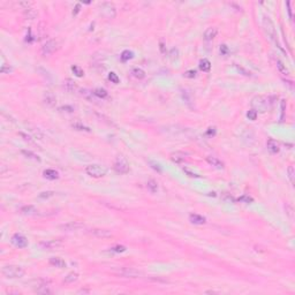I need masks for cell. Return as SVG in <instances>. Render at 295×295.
I'll list each match as a JSON object with an SVG mask.
<instances>
[{
    "label": "cell",
    "instance_id": "7402d4cb",
    "mask_svg": "<svg viewBox=\"0 0 295 295\" xmlns=\"http://www.w3.org/2000/svg\"><path fill=\"white\" fill-rule=\"evenodd\" d=\"M185 158H186V155L185 153H182V152H174V153L171 155L172 162H174V163H177V164L182 163V162L185 160Z\"/></svg>",
    "mask_w": 295,
    "mask_h": 295
},
{
    "label": "cell",
    "instance_id": "9c48e42d",
    "mask_svg": "<svg viewBox=\"0 0 295 295\" xmlns=\"http://www.w3.org/2000/svg\"><path fill=\"white\" fill-rule=\"evenodd\" d=\"M11 241L12 243L15 247H17V248H26V247L28 246V240H27V238L24 235L19 234V233L13 235Z\"/></svg>",
    "mask_w": 295,
    "mask_h": 295
},
{
    "label": "cell",
    "instance_id": "7a4b0ae2",
    "mask_svg": "<svg viewBox=\"0 0 295 295\" xmlns=\"http://www.w3.org/2000/svg\"><path fill=\"white\" fill-rule=\"evenodd\" d=\"M1 273L8 279H16V278H22L26 272L19 265H6L1 269Z\"/></svg>",
    "mask_w": 295,
    "mask_h": 295
},
{
    "label": "cell",
    "instance_id": "7dc6e473",
    "mask_svg": "<svg viewBox=\"0 0 295 295\" xmlns=\"http://www.w3.org/2000/svg\"><path fill=\"white\" fill-rule=\"evenodd\" d=\"M239 201H241V202H246V203H251V202H253V198L249 196H247V195H244V196L240 197Z\"/></svg>",
    "mask_w": 295,
    "mask_h": 295
},
{
    "label": "cell",
    "instance_id": "60d3db41",
    "mask_svg": "<svg viewBox=\"0 0 295 295\" xmlns=\"http://www.w3.org/2000/svg\"><path fill=\"white\" fill-rule=\"evenodd\" d=\"M30 132H31V133H34L35 137H37L38 140H42L43 136H44V135H43L42 133H41V130H39L38 128H37V130H36V128H31V129H30Z\"/></svg>",
    "mask_w": 295,
    "mask_h": 295
},
{
    "label": "cell",
    "instance_id": "8d00e7d4",
    "mask_svg": "<svg viewBox=\"0 0 295 295\" xmlns=\"http://www.w3.org/2000/svg\"><path fill=\"white\" fill-rule=\"evenodd\" d=\"M109 80H110L111 82H112V83H114V84H118L119 82H120L119 76H118L114 72H111L110 74H109Z\"/></svg>",
    "mask_w": 295,
    "mask_h": 295
},
{
    "label": "cell",
    "instance_id": "d590c367",
    "mask_svg": "<svg viewBox=\"0 0 295 295\" xmlns=\"http://www.w3.org/2000/svg\"><path fill=\"white\" fill-rule=\"evenodd\" d=\"M287 173H288V179L291 183H294V177H295V171H294V166H289L287 168Z\"/></svg>",
    "mask_w": 295,
    "mask_h": 295
},
{
    "label": "cell",
    "instance_id": "7bdbcfd3",
    "mask_svg": "<svg viewBox=\"0 0 295 295\" xmlns=\"http://www.w3.org/2000/svg\"><path fill=\"white\" fill-rule=\"evenodd\" d=\"M0 72L2 73V74H9V73L13 72V68H12L11 66H6V65H4V66L1 67V69H0Z\"/></svg>",
    "mask_w": 295,
    "mask_h": 295
},
{
    "label": "cell",
    "instance_id": "9a60e30c",
    "mask_svg": "<svg viewBox=\"0 0 295 295\" xmlns=\"http://www.w3.org/2000/svg\"><path fill=\"white\" fill-rule=\"evenodd\" d=\"M64 89L67 91V92L73 94V92H75V91L77 90V84H76L73 80L67 79L64 81Z\"/></svg>",
    "mask_w": 295,
    "mask_h": 295
},
{
    "label": "cell",
    "instance_id": "4316f807",
    "mask_svg": "<svg viewBox=\"0 0 295 295\" xmlns=\"http://www.w3.org/2000/svg\"><path fill=\"white\" fill-rule=\"evenodd\" d=\"M277 68H278V70H279L283 75H289V70H288V68L286 67V65H284L283 62L280 60H277Z\"/></svg>",
    "mask_w": 295,
    "mask_h": 295
},
{
    "label": "cell",
    "instance_id": "7c38bea8",
    "mask_svg": "<svg viewBox=\"0 0 295 295\" xmlns=\"http://www.w3.org/2000/svg\"><path fill=\"white\" fill-rule=\"evenodd\" d=\"M57 45L58 44L54 39H50V41H47L42 47L43 54H44V56H49V54L53 53L56 50H57Z\"/></svg>",
    "mask_w": 295,
    "mask_h": 295
},
{
    "label": "cell",
    "instance_id": "74e56055",
    "mask_svg": "<svg viewBox=\"0 0 295 295\" xmlns=\"http://www.w3.org/2000/svg\"><path fill=\"white\" fill-rule=\"evenodd\" d=\"M54 195V191H43L38 195V198H42V200H45V198H50Z\"/></svg>",
    "mask_w": 295,
    "mask_h": 295
},
{
    "label": "cell",
    "instance_id": "f907efd6",
    "mask_svg": "<svg viewBox=\"0 0 295 295\" xmlns=\"http://www.w3.org/2000/svg\"><path fill=\"white\" fill-rule=\"evenodd\" d=\"M220 52H221V54H226V53L228 52L227 46L226 45H221V47H220Z\"/></svg>",
    "mask_w": 295,
    "mask_h": 295
},
{
    "label": "cell",
    "instance_id": "5bb4252c",
    "mask_svg": "<svg viewBox=\"0 0 295 295\" xmlns=\"http://www.w3.org/2000/svg\"><path fill=\"white\" fill-rule=\"evenodd\" d=\"M266 148H268V150H269L272 155H276V153H278V152L280 151L279 143H278L277 141L272 140V138H270V140L266 142Z\"/></svg>",
    "mask_w": 295,
    "mask_h": 295
},
{
    "label": "cell",
    "instance_id": "bcb514c9",
    "mask_svg": "<svg viewBox=\"0 0 295 295\" xmlns=\"http://www.w3.org/2000/svg\"><path fill=\"white\" fill-rule=\"evenodd\" d=\"M285 107H286V102H285V100H281V115H280V121H283V119H284Z\"/></svg>",
    "mask_w": 295,
    "mask_h": 295
},
{
    "label": "cell",
    "instance_id": "8fae6325",
    "mask_svg": "<svg viewBox=\"0 0 295 295\" xmlns=\"http://www.w3.org/2000/svg\"><path fill=\"white\" fill-rule=\"evenodd\" d=\"M90 234L96 236L98 239H109L112 238V233L109 230H104V228H94L90 231Z\"/></svg>",
    "mask_w": 295,
    "mask_h": 295
},
{
    "label": "cell",
    "instance_id": "3957f363",
    "mask_svg": "<svg viewBox=\"0 0 295 295\" xmlns=\"http://www.w3.org/2000/svg\"><path fill=\"white\" fill-rule=\"evenodd\" d=\"M85 173L91 178H103L107 173V168L98 164H92L85 167Z\"/></svg>",
    "mask_w": 295,
    "mask_h": 295
},
{
    "label": "cell",
    "instance_id": "cb8c5ba5",
    "mask_svg": "<svg viewBox=\"0 0 295 295\" xmlns=\"http://www.w3.org/2000/svg\"><path fill=\"white\" fill-rule=\"evenodd\" d=\"M77 279H79V273L70 272V273H68L67 276L65 277L64 281H65V283H67V284H73V283L77 281Z\"/></svg>",
    "mask_w": 295,
    "mask_h": 295
},
{
    "label": "cell",
    "instance_id": "603a6c76",
    "mask_svg": "<svg viewBox=\"0 0 295 295\" xmlns=\"http://www.w3.org/2000/svg\"><path fill=\"white\" fill-rule=\"evenodd\" d=\"M36 208L34 205H24L21 208V213L23 215H27V216H31V215H35L36 213Z\"/></svg>",
    "mask_w": 295,
    "mask_h": 295
},
{
    "label": "cell",
    "instance_id": "ba28073f",
    "mask_svg": "<svg viewBox=\"0 0 295 295\" xmlns=\"http://www.w3.org/2000/svg\"><path fill=\"white\" fill-rule=\"evenodd\" d=\"M84 228V224L80 221H69V223L60 225V230L65 232H76Z\"/></svg>",
    "mask_w": 295,
    "mask_h": 295
},
{
    "label": "cell",
    "instance_id": "8992f818",
    "mask_svg": "<svg viewBox=\"0 0 295 295\" xmlns=\"http://www.w3.org/2000/svg\"><path fill=\"white\" fill-rule=\"evenodd\" d=\"M114 170L115 172L120 174H126L129 172V164L128 162L126 160V158L123 156H118L115 162H114Z\"/></svg>",
    "mask_w": 295,
    "mask_h": 295
},
{
    "label": "cell",
    "instance_id": "f5cc1de1",
    "mask_svg": "<svg viewBox=\"0 0 295 295\" xmlns=\"http://www.w3.org/2000/svg\"><path fill=\"white\" fill-rule=\"evenodd\" d=\"M80 7H81V5L80 4H77L76 5V7H75V11H73V15L75 16V15H77V13L80 12Z\"/></svg>",
    "mask_w": 295,
    "mask_h": 295
},
{
    "label": "cell",
    "instance_id": "11a10c76",
    "mask_svg": "<svg viewBox=\"0 0 295 295\" xmlns=\"http://www.w3.org/2000/svg\"><path fill=\"white\" fill-rule=\"evenodd\" d=\"M205 293H206V294H215L216 292H215V291H206Z\"/></svg>",
    "mask_w": 295,
    "mask_h": 295
},
{
    "label": "cell",
    "instance_id": "836d02e7",
    "mask_svg": "<svg viewBox=\"0 0 295 295\" xmlns=\"http://www.w3.org/2000/svg\"><path fill=\"white\" fill-rule=\"evenodd\" d=\"M257 115L258 113L255 110H253V109L247 112V118H248L249 120H251V121H255V120L257 119Z\"/></svg>",
    "mask_w": 295,
    "mask_h": 295
},
{
    "label": "cell",
    "instance_id": "9f6ffc18",
    "mask_svg": "<svg viewBox=\"0 0 295 295\" xmlns=\"http://www.w3.org/2000/svg\"><path fill=\"white\" fill-rule=\"evenodd\" d=\"M79 293H89V291H88V289H81Z\"/></svg>",
    "mask_w": 295,
    "mask_h": 295
},
{
    "label": "cell",
    "instance_id": "ac0fdd59",
    "mask_svg": "<svg viewBox=\"0 0 295 295\" xmlns=\"http://www.w3.org/2000/svg\"><path fill=\"white\" fill-rule=\"evenodd\" d=\"M217 34H218L217 28H215V27H211V28H208V29L205 30L204 38L206 39V41H212V39H213V38L217 36Z\"/></svg>",
    "mask_w": 295,
    "mask_h": 295
},
{
    "label": "cell",
    "instance_id": "ab89813d",
    "mask_svg": "<svg viewBox=\"0 0 295 295\" xmlns=\"http://www.w3.org/2000/svg\"><path fill=\"white\" fill-rule=\"evenodd\" d=\"M19 135L21 137H22L23 140L26 141V142H28V143H30V144H35V142H34V140L31 138L30 136H28L27 134H24V133H19Z\"/></svg>",
    "mask_w": 295,
    "mask_h": 295
},
{
    "label": "cell",
    "instance_id": "52a82bcc",
    "mask_svg": "<svg viewBox=\"0 0 295 295\" xmlns=\"http://www.w3.org/2000/svg\"><path fill=\"white\" fill-rule=\"evenodd\" d=\"M119 273L125 278H141L144 276V273L142 271L134 268H123L119 271Z\"/></svg>",
    "mask_w": 295,
    "mask_h": 295
},
{
    "label": "cell",
    "instance_id": "f546056e",
    "mask_svg": "<svg viewBox=\"0 0 295 295\" xmlns=\"http://www.w3.org/2000/svg\"><path fill=\"white\" fill-rule=\"evenodd\" d=\"M147 187L151 193H156V191L158 190V183H157L155 180H149L147 183Z\"/></svg>",
    "mask_w": 295,
    "mask_h": 295
},
{
    "label": "cell",
    "instance_id": "277c9868",
    "mask_svg": "<svg viewBox=\"0 0 295 295\" xmlns=\"http://www.w3.org/2000/svg\"><path fill=\"white\" fill-rule=\"evenodd\" d=\"M263 28H264L266 36H268V37H269L271 41H273V42L277 44L276 27H274L273 22L271 21V19H270V17H268V16H264V19H263Z\"/></svg>",
    "mask_w": 295,
    "mask_h": 295
},
{
    "label": "cell",
    "instance_id": "f1b7e54d",
    "mask_svg": "<svg viewBox=\"0 0 295 295\" xmlns=\"http://www.w3.org/2000/svg\"><path fill=\"white\" fill-rule=\"evenodd\" d=\"M94 95L98 98H105V97H107V91L105 89H102V88H97V89L94 90Z\"/></svg>",
    "mask_w": 295,
    "mask_h": 295
},
{
    "label": "cell",
    "instance_id": "83f0119b",
    "mask_svg": "<svg viewBox=\"0 0 295 295\" xmlns=\"http://www.w3.org/2000/svg\"><path fill=\"white\" fill-rule=\"evenodd\" d=\"M132 74L135 79H138V80H142L145 77V72H144L142 68H134L132 70Z\"/></svg>",
    "mask_w": 295,
    "mask_h": 295
},
{
    "label": "cell",
    "instance_id": "4fadbf2b",
    "mask_svg": "<svg viewBox=\"0 0 295 295\" xmlns=\"http://www.w3.org/2000/svg\"><path fill=\"white\" fill-rule=\"evenodd\" d=\"M43 98H44V103H45L47 106H50V107H53V106L56 105V103H57L56 96H54V94L51 92V91H45Z\"/></svg>",
    "mask_w": 295,
    "mask_h": 295
},
{
    "label": "cell",
    "instance_id": "4dcf8cb0",
    "mask_svg": "<svg viewBox=\"0 0 295 295\" xmlns=\"http://www.w3.org/2000/svg\"><path fill=\"white\" fill-rule=\"evenodd\" d=\"M73 128L76 129V130H81V132H88L90 133V128L89 127H85V126H83L81 122H75V123H73Z\"/></svg>",
    "mask_w": 295,
    "mask_h": 295
},
{
    "label": "cell",
    "instance_id": "b9f144b4",
    "mask_svg": "<svg viewBox=\"0 0 295 295\" xmlns=\"http://www.w3.org/2000/svg\"><path fill=\"white\" fill-rule=\"evenodd\" d=\"M183 171H185L186 174H188L189 177H191V178H200V175L197 173H195V172H193V171H190L189 168H187V167H183Z\"/></svg>",
    "mask_w": 295,
    "mask_h": 295
},
{
    "label": "cell",
    "instance_id": "6da1fadb",
    "mask_svg": "<svg viewBox=\"0 0 295 295\" xmlns=\"http://www.w3.org/2000/svg\"><path fill=\"white\" fill-rule=\"evenodd\" d=\"M251 107L253 110H255L256 112H259V113H265L268 109H269V104H270V99L265 96H255L253 99H251Z\"/></svg>",
    "mask_w": 295,
    "mask_h": 295
},
{
    "label": "cell",
    "instance_id": "816d5d0a",
    "mask_svg": "<svg viewBox=\"0 0 295 295\" xmlns=\"http://www.w3.org/2000/svg\"><path fill=\"white\" fill-rule=\"evenodd\" d=\"M286 5H287V7H288V14H289V17H291V20H292L293 19V14H292V9H291V2L287 1Z\"/></svg>",
    "mask_w": 295,
    "mask_h": 295
},
{
    "label": "cell",
    "instance_id": "c3c4849f",
    "mask_svg": "<svg viewBox=\"0 0 295 295\" xmlns=\"http://www.w3.org/2000/svg\"><path fill=\"white\" fill-rule=\"evenodd\" d=\"M60 110H65L66 112H68V113H72V112H74V109H73L72 106H62V107H60Z\"/></svg>",
    "mask_w": 295,
    "mask_h": 295
},
{
    "label": "cell",
    "instance_id": "f6af8a7d",
    "mask_svg": "<svg viewBox=\"0 0 295 295\" xmlns=\"http://www.w3.org/2000/svg\"><path fill=\"white\" fill-rule=\"evenodd\" d=\"M149 164H150V165H151V167H152V168H153V170L158 171L159 173H160V172H162V171H163V170H162V167H160V165H159V164H157V163H153V162H149Z\"/></svg>",
    "mask_w": 295,
    "mask_h": 295
},
{
    "label": "cell",
    "instance_id": "d6986e66",
    "mask_svg": "<svg viewBox=\"0 0 295 295\" xmlns=\"http://www.w3.org/2000/svg\"><path fill=\"white\" fill-rule=\"evenodd\" d=\"M189 219L190 221L193 224H195V225H203V224L205 223L204 217L201 216V215H196V213H191L189 216Z\"/></svg>",
    "mask_w": 295,
    "mask_h": 295
},
{
    "label": "cell",
    "instance_id": "2e32d148",
    "mask_svg": "<svg viewBox=\"0 0 295 295\" xmlns=\"http://www.w3.org/2000/svg\"><path fill=\"white\" fill-rule=\"evenodd\" d=\"M206 162H208L211 166L215 167V168H218V170H223L224 168V163L221 162V160H219L217 157L209 156V157H206Z\"/></svg>",
    "mask_w": 295,
    "mask_h": 295
},
{
    "label": "cell",
    "instance_id": "44dd1931",
    "mask_svg": "<svg viewBox=\"0 0 295 295\" xmlns=\"http://www.w3.org/2000/svg\"><path fill=\"white\" fill-rule=\"evenodd\" d=\"M44 178L47 179V180H56V179L59 178V173H58L56 170H45L44 171Z\"/></svg>",
    "mask_w": 295,
    "mask_h": 295
},
{
    "label": "cell",
    "instance_id": "1f68e13d",
    "mask_svg": "<svg viewBox=\"0 0 295 295\" xmlns=\"http://www.w3.org/2000/svg\"><path fill=\"white\" fill-rule=\"evenodd\" d=\"M133 57H134V53H133L132 51H129V50H126V51H123V52L121 53L122 61H128L129 59H132Z\"/></svg>",
    "mask_w": 295,
    "mask_h": 295
},
{
    "label": "cell",
    "instance_id": "e575fe53",
    "mask_svg": "<svg viewBox=\"0 0 295 295\" xmlns=\"http://www.w3.org/2000/svg\"><path fill=\"white\" fill-rule=\"evenodd\" d=\"M72 70L73 73L75 74L77 77H82V76L84 75V72L82 70V69L80 68L79 66H76V65H74V66H72Z\"/></svg>",
    "mask_w": 295,
    "mask_h": 295
},
{
    "label": "cell",
    "instance_id": "484cf974",
    "mask_svg": "<svg viewBox=\"0 0 295 295\" xmlns=\"http://www.w3.org/2000/svg\"><path fill=\"white\" fill-rule=\"evenodd\" d=\"M22 155L26 156L27 158L29 159H32V160H36V162H41V158L38 157L36 153H34L32 151H30V150H22Z\"/></svg>",
    "mask_w": 295,
    "mask_h": 295
},
{
    "label": "cell",
    "instance_id": "30bf717a",
    "mask_svg": "<svg viewBox=\"0 0 295 295\" xmlns=\"http://www.w3.org/2000/svg\"><path fill=\"white\" fill-rule=\"evenodd\" d=\"M60 246H62L61 240H47V241H43L39 243V247L45 250H53Z\"/></svg>",
    "mask_w": 295,
    "mask_h": 295
},
{
    "label": "cell",
    "instance_id": "ffe728a7",
    "mask_svg": "<svg viewBox=\"0 0 295 295\" xmlns=\"http://www.w3.org/2000/svg\"><path fill=\"white\" fill-rule=\"evenodd\" d=\"M23 16L27 20H34L37 16V12L35 11L32 7H28L26 9H23Z\"/></svg>",
    "mask_w": 295,
    "mask_h": 295
},
{
    "label": "cell",
    "instance_id": "d6a6232c",
    "mask_svg": "<svg viewBox=\"0 0 295 295\" xmlns=\"http://www.w3.org/2000/svg\"><path fill=\"white\" fill-rule=\"evenodd\" d=\"M179 50L177 49V47H173V49L171 50V52H170V58H171V60L172 61H174V60H178L179 59Z\"/></svg>",
    "mask_w": 295,
    "mask_h": 295
},
{
    "label": "cell",
    "instance_id": "ee69618b",
    "mask_svg": "<svg viewBox=\"0 0 295 295\" xmlns=\"http://www.w3.org/2000/svg\"><path fill=\"white\" fill-rule=\"evenodd\" d=\"M111 250L114 251V253H123V251H126V247L125 246H115V247H113V248H111Z\"/></svg>",
    "mask_w": 295,
    "mask_h": 295
},
{
    "label": "cell",
    "instance_id": "e0dca14e",
    "mask_svg": "<svg viewBox=\"0 0 295 295\" xmlns=\"http://www.w3.org/2000/svg\"><path fill=\"white\" fill-rule=\"evenodd\" d=\"M50 264L56 266V268H59V269H64L66 268V262L60 257H52L50 259Z\"/></svg>",
    "mask_w": 295,
    "mask_h": 295
},
{
    "label": "cell",
    "instance_id": "681fc988",
    "mask_svg": "<svg viewBox=\"0 0 295 295\" xmlns=\"http://www.w3.org/2000/svg\"><path fill=\"white\" fill-rule=\"evenodd\" d=\"M235 66L238 67V69H239V70H240V72H242V73H243V75H247V76H249V75H250V72H247L246 69L242 68L241 66H239V65H235Z\"/></svg>",
    "mask_w": 295,
    "mask_h": 295
},
{
    "label": "cell",
    "instance_id": "db71d44e",
    "mask_svg": "<svg viewBox=\"0 0 295 295\" xmlns=\"http://www.w3.org/2000/svg\"><path fill=\"white\" fill-rule=\"evenodd\" d=\"M160 51H162V53H166V50H165V45H164L163 43H160Z\"/></svg>",
    "mask_w": 295,
    "mask_h": 295
},
{
    "label": "cell",
    "instance_id": "5b68a950",
    "mask_svg": "<svg viewBox=\"0 0 295 295\" xmlns=\"http://www.w3.org/2000/svg\"><path fill=\"white\" fill-rule=\"evenodd\" d=\"M100 14L106 19H114L117 15V8L112 2H102L99 5Z\"/></svg>",
    "mask_w": 295,
    "mask_h": 295
},
{
    "label": "cell",
    "instance_id": "f35d334b",
    "mask_svg": "<svg viewBox=\"0 0 295 295\" xmlns=\"http://www.w3.org/2000/svg\"><path fill=\"white\" fill-rule=\"evenodd\" d=\"M197 73L196 70H194V69H191V70H187V72L183 74V76L185 77H188V79H194V77H196Z\"/></svg>",
    "mask_w": 295,
    "mask_h": 295
},
{
    "label": "cell",
    "instance_id": "d4e9b609",
    "mask_svg": "<svg viewBox=\"0 0 295 295\" xmlns=\"http://www.w3.org/2000/svg\"><path fill=\"white\" fill-rule=\"evenodd\" d=\"M200 68L201 70H203V72H210V69H211V62H210L208 59H202V60L200 61Z\"/></svg>",
    "mask_w": 295,
    "mask_h": 295
}]
</instances>
